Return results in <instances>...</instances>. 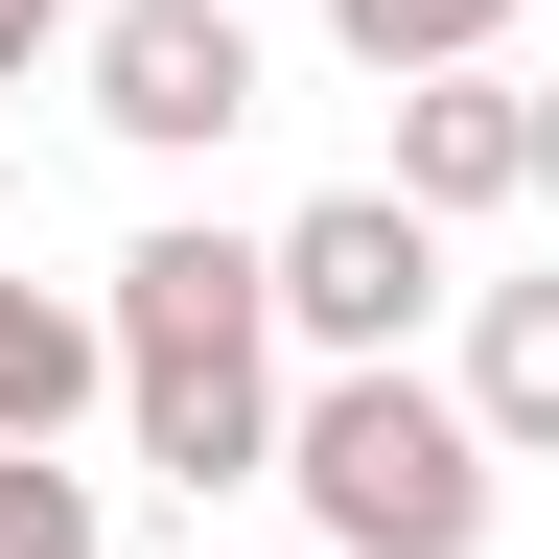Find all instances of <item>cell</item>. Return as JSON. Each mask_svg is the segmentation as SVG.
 Segmentation results:
<instances>
[{
    "label": "cell",
    "instance_id": "5",
    "mask_svg": "<svg viewBox=\"0 0 559 559\" xmlns=\"http://www.w3.org/2000/svg\"><path fill=\"white\" fill-rule=\"evenodd\" d=\"M396 187L443 210V234L513 210V187H536V94H513V70H396Z\"/></svg>",
    "mask_w": 559,
    "mask_h": 559
},
{
    "label": "cell",
    "instance_id": "10",
    "mask_svg": "<svg viewBox=\"0 0 559 559\" xmlns=\"http://www.w3.org/2000/svg\"><path fill=\"white\" fill-rule=\"evenodd\" d=\"M117 0H0V94H24V47H94Z\"/></svg>",
    "mask_w": 559,
    "mask_h": 559
},
{
    "label": "cell",
    "instance_id": "8",
    "mask_svg": "<svg viewBox=\"0 0 559 559\" xmlns=\"http://www.w3.org/2000/svg\"><path fill=\"white\" fill-rule=\"evenodd\" d=\"M326 47H349V70H489L513 0H326Z\"/></svg>",
    "mask_w": 559,
    "mask_h": 559
},
{
    "label": "cell",
    "instance_id": "4",
    "mask_svg": "<svg viewBox=\"0 0 559 559\" xmlns=\"http://www.w3.org/2000/svg\"><path fill=\"white\" fill-rule=\"evenodd\" d=\"M70 70H94V117L140 140V164H210V140L257 117V24H234V0H117Z\"/></svg>",
    "mask_w": 559,
    "mask_h": 559
},
{
    "label": "cell",
    "instance_id": "7",
    "mask_svg": "<svg viewBox=\"0 0 559 559\" xmlns=\"http://www.w3.org/2000/svg\"><path fill=\"white\" fill-rule=\"evenodd\" d=\"M466 419L513 466H559V280H489V304H466Z\"/></svg>",
    "mask_w": 559,
    "mask_h": 559
},
{
    "label": "cell",
    "instance_id": "9",
    "mask_svg": "<svg viewBox=\"0 0 559 559\" xmlns=\"http://www.w3.org/2000/svg\"><path fill=\"white\" fill-rule=\"evenodd\" d=\"M0 559H117V513H94L70 443H0Z\"/></svg>",
    "mask_w": 559,
    "mask_h": 559
},
{
    "label": "cell",
    "instance_id": "2",
    "mask_svg": "<svg viewBox=\"0 0 559 559\" xmlns=\"http://www.w3.org/2000/svg\"><path fill=\"white\" fill-rule=\"evenodd\" d=\"M489 419L443 373H326L304 419H280V489L326 513V559H489Z\"/></svg>",
    "mask_w": 559,
    "mask_h": 559
},
{
    "label": "cell",
    "instance_id": "6",
    "mask_svg": "<svg viewBox=\"0 0 559 559\" xmlns=\"http://www.w3.org/2000/svg\"><path fill=\"white\" fill-rule=\"evenodd\" d=\"M94 396H117V304H47V280H0V443H70Z\"/></svg>",
    "mask_w": 559,
    "mask_h": 559
},
{
    "label": "cell",
    "instance_id": "3",
    "mask_svg": "<svg viewBox=\"0 0 559 559\" xmlns=\"http://www.w3.org/2000/svg\"><path fill=\"white\" fill-rule=\"evenodd\" d=\"M419 304H443V210H419V187H326V210H280V326H304L326 373H396Z\"/></svg>",
    "mask_w": 559,
    "mask_h": 559
},
{
    "label": "cell",
    "instance_id": "11",
    "mask_svg": "<svg viewBox=\"0 0 559 559\" xmlns=\"http://www.w3.org/2000/svg\"><path fill=\"white\" fill-rule=\"evenodd\" d=\"M536 210H559V94H536Z\"/></svg>",
    "mask_w": 559,
    "mask_h": 559
},
{
    "label": "cell",
    "instance_id": "1",
    "mask_svg": "<svg viewBox=\"0 0 559 559\" xmlns=\"http://www.w3.org/2000/svg\"><path fill=\"white\" fill-rule=\"evenodd\" d=\"M117 419L164 489H280V234H140L117 257Z\"/></svg>",
    "mask_w": 559,
    "mask_h": 559
}]
</instances>
